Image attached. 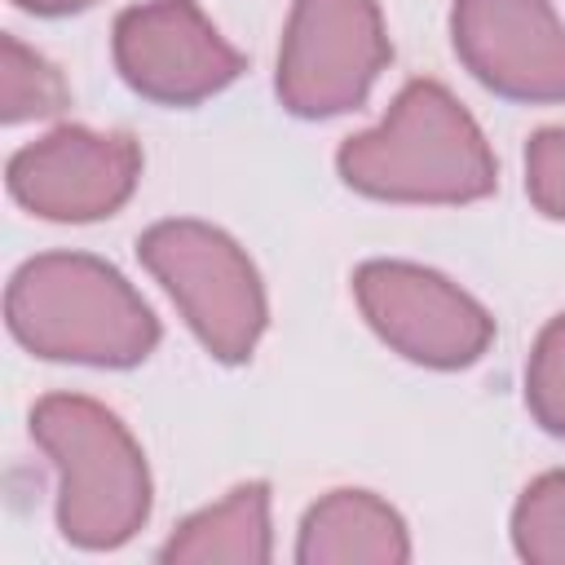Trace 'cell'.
<instances>
[{
  "instance_id": "6da1fadb",
  "label": "cell",
  "mask_w": 565,
  "mask_h": 565,
  "mask_svg": "<svg viewBox=\"0 0 565 565\" xmlns=\"http://www.w3.org/2000/svg\"><path fill=\"white\" fill-rule=\"evenodd\" d=\"M13 335L49 358L132 362L154 327L124 282L84 256L26 260L4 296Z\"/></svg>"
},
{
  "instance_id": "7a4b0ae2",
  "label": "cell",
  "mask_w": 565,
  "mask_h": 565,
  "mask_svg": "<svg viewBox=\"0 0 565 565\" xmlns=\"http://www.w3.org/2000/svg\"><path fill=\"white\" fill-rule=\"evenodd\" d=\"M31 433L62 468V530L84 547L119 543L146 508V481L115 419L79 397H49L31 415Z\"/></svg>"
},
{
  "instance_id": "3957f363",
  "label": "cell",
  "mask_w": 565,
  "mask_h": 565,
  "mask_svg": "<svg viewBox=\"0 0 565 565\" xmlns=\"http://www.w3.org/2000/svg\"><path fill=\"white\" fill-rule=\"evenodd\" d=\"M349 181L371 190H411V194H468L486 185V159L468 124L450 110L437 88H411L393 132L366 137V146L344 154Z\"/></svg>"
},
{
  "instance_id": "277c9868",
  "label": "cell",
  "mask_w": 565,
  "mask_h": 565,
  "mask_svg": "<svg viewBox=\"0 0 565 565\" xmlns=\"http://www.w3.org/2000/svg\"><path fill=\"white\" fill-rule=\"evenodd\" d=\"M128 181L132 150L119 137H88L79 128H62L9 159L13 199L57 221H84L115 207Z\"/></svg>"
},
{
  "instance_id": "5b68a950",
  "label": "cell",
  "mask_w": 565,
  "mask_h": 565,
  "mask_svg": "<svg viewBox=\"0 0 565 565\" xmlns=\"http://www.w3.org/2000/svg\"><path fill=\"white\" fill-rule=\"evenodd\" d=\"M119 62L137 88L159 97H194L234 75V57L181 0L128 13L119 22Z\"/></svg>"
},
{
  "instance_id": "8992f818",
  "label": "cell",
  "mask_w": 565,
  "mask_h": 565,
  "mask_svg": "<svg viewBox=\"0 0 565 565\" xmlns=\"http://www.w3.org/2000/svg\"><path fill=\"white\" fill-rule=\"evenodd\" d=\"M371 35L362 0H305L287 62V88L300 110H335V102L358 93L375 62Z\"/></svg>"
},
{
  "instance_id": "52a82bcc",
  "label": "cell",
  "mask_w": 565,
  "mask_h": 565,
  "mask_svg": "<svg viewBox=\"0 0 565 565\" xmlns=\"http://www.w3.org/2000/svg\"><path fill=\"white\" fill-rule=\"evenodd\" d=\"M463 49L486 79L516 93H565V40L539 0H468Z\"/></svg>"
},
{
  "instance_id": "ba28073f",
  "label": "cell",
  "mask_w": 565,
  "mask_h": 565,
  "mask_svg": "<svg viewBox=\"0 0 565 565\" xmlns=\"http://www.w3.org/2000/svg\"><path fill=\"white\" fill-rule=\"evenodd\" d=\"M225 243L199 234V230H154L146 238V256L159 274L172 278V287L185 296L194 322L221 344L230 349V358L243 349V340H252L256 327V305L247 291H221L216 282L238 278V260L230 252H221Z\"/></svg>"
},
{
  "instance_id": "9c48e42d",
  "label": "cell",
  "mask_w": 565,
  "mask_h": 565,
  "mask_svg": "<svg viewBox=\"0 0 565 565\" xmlns=\"http://www.w3.org/2000/svg\"><path fill=\"white\" fill-rule=\"evenodd\" d=\"M4 53V66H0V93H4V119L18 124V119H35V115H49L62 106V79L31 53L22 49L13 35H4L0 44Z\"/></svg>"
},
{
  "instance_id": "30bf717a",
  "label": "cell",
  "mask_w": 565,
  "mask_h": 565,
  "mask_svg": "<svg viewBox=\"0 0 565 565\" xmlns=\"http://www.w3.org/2000/svg\"><path fill=\"white\" fill-rule=\"evenodd\" d=\"M539 406L556 428H565V327L547 335L543 362H539Z\"/></svg>"
},
{
  "instance_id": "8fae6325",
  "label": "cell",
  "mask_w": 565,
  "mask_h": 565,
  "mask_svg": "<svg viewBox=\"0 0 565 565\" xmlns=\"http://www.w3.org/2000/svg\"><path fill=\"white\" fill-rule=\"evenodd\" d=\"M539 194L552 207H565V137H543L539 146Z\"/></svg>"
},
{
  "instance_id": "7c38bea8",
  "label": "cell",
  "mask_w": 565,
  "mask_h": 565,
  "mask_svg": "<svg viewBox=\"0 0 565 565\" xmlns=\"http://www.w3.org/2000/svg\"><path fill=\"white\" fill-rule=\"evenodd\" d=\"M18 4L31 9V13H66V9H79L88 0H18Z\"/></svg>"
}]
</instances>
